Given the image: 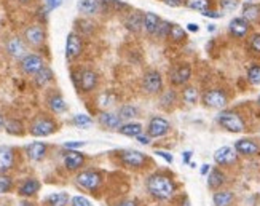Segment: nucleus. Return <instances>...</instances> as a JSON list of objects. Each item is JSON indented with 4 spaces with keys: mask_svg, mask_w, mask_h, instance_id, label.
<instances>
[{
    "mask_svg": "<svg viewBox=\"0 0 260 206\" xmlns=\"http://www.w3.org/2000/svg\"><path fill=\"white\" fill-rule=\"evenodd\" d=\"M72 123L78 128H88L93 125V119L89 115H85V113H77V115H74V119H72Z\"/></svg>",
    "mask_w": 260,
    "mask_h": 206,
    "instance_id": "e433bc0d",
    "label": "nucleus"
},
{
    "mask_svg": "<svg viewBox=\"0 0 260 206\" xmlns=\"http://www.w3.org/2000/svg\"><path fill=\"white\" fill-rule=\"evenodd\" d=\"M235 151L244 157H254L260 152V145L252 139H240L235 142Z\"/></svg>",
    "mask_w": 260,
    "mask_h": 206,
    "instance_id": "a211bd4d",
    "label": "nucleus"
},
{
    "mask_svg": "<svg viewBox=\"0 0 260 206\" xmlns=\"http://www.w3.org/2000/svg\"><path fill=\"white\" fill-rule=\"evenodd\" d=\"M171 26H173V22L161 19L160 26H158V29H156V32H155V36H153V37H156V39H168L169 31H171Z\"/></svg>",
    "mask_w": 260,
    "mask_h": 206,
    "instance_id": "ea45409f",
    "label": "nucleus"
},
{
    "mask_svg": "<svg viewBox=\"0 0 260 206\" xmlns=\"http://www.w3.org/2000/svg\"><path fill=\"white\" fill-rule=\"evenodd\" d=\"M190 77H191V67L187 63H180L171 69V72H169V82L174 86H180L185 85L190 80Z\"/></svg>",
    "mask_w": 260,
    "mask_h": 206,
    "instance_id": "1a4fd4ad",
    "label": "nucleus"
},
{
    "mask_svg": "<svg viewBox=\"0 0 260 206\" xmlns=\"http://www.w3.org/2000/svg\"><path fill=\"white\" fill-rule=\"evenodd\" d=\"M225 179L227 178H225V174L219 168H212L209 171V176H208V187L212 190H217L225 184Z\"/></svg>",
    "mask_w": 260,
    "mask_h": 206,
    "instance_id": "a878e982",
    "label": "nucleus"
},
{
    "mask_svg": "<svg viewBox=\"0 0 260 206\" xmlns=\"http://www.w3.org/2000/svg\"><path fill=\"white\" fill-rule=\"evenodd\" d=\"M209 171V165H203V168H201V174H206Z\"/></svg>",
    "mask_w": 260,
    "mask_h": 206,
    "instance_id": "13d9d810",
    "label": "nucleus"
},
{
    "mask_svg": "<svg viewBox=\"0 0 260 206\" xmlns=\"http://www.w3.org/2000/svg\"><path fill=\"white\" fill-rule=\"evenodd\" d=\"M187 29L190 31V32H198V24H195V22H190V24L187 26Z\"/></svg>",
    "mask_w": 260,
    "mask_h": 206,
    "instance_id": "5fc2aeb1",
    "label": "nucleus"
},
{
    "mask_svg": "<svg viewBox=\"0 0 260 206\" xmlns=\"http://www.w3.org/2000/svg\"><path fill=\"white\" fill-rule=\"evenodd\" d=\"M236 158H238V152L235 151V147H220L216 151L214 154V160H216L217 165H232L236 162Z\"/></svg>",
    "mask_w": 260,
    "mask_h": 206,
    "instance_id": "2eb2a0df",
    "label": "nucleus"
},
{
    "mask_svg": "<svg viewBox=\"0 0 260 206\" xmlns=\"http://www.w3.org/2000/svg\"><path fill=\"white\" fill-rule=\"evenodd\" d=\"M174 104H176V91L174 90L165 91V93L161 95V98H160V106L168 109V107H171Z\"/></svg>",
    "mask_w": 260,
    "mask_h": 206,
    "instance_id": "58836bf2",
    "label": "nucleus"
},
{
    "mask_svg": "<svg viewBox=\"0 0 260 206\" xmlns=\"http://www.w3.org/2000/svg\"><path fill=\"white\" fill-rule=\"evenodd\" d=\"M233 200H235V195L230 190H220V192H216L212 195L214 206H232Z\"/></svg>",
    "mask_w": 260,
    "mask_h": 206,
    "instance_id": "c85d7f7f",
    "label": "nucleus"
},
{
    "mask_svg": "<svg viewBox=\"0 0 260 206\" xmlns=\"http://www.w3.org/2000/svg\"><path fill=\"white\" fill-rule=\"evenodd\" d=\"M185 5L191 10H197V11H206L211 10V0H185Z\"/></svg>",
    "mask_w": 260,
    "mask_h": 206,
    "instance_id": "f704fd0d",
    "label": "nucleus"
},
{
    "mask_svg": "<svg viewBox=\"0 0 260 206\" xmlns=\"http://www.w3.org/2000/svg\"><path fill=\"white\" fill-rule=\"evenodd\" d=\"M98 74L91 69H82L80 74V85H78V91H83V93H89L98 86Z\"/></svg>",
    "mask_w": 260,
    "mask_h": 206,
    "instance_id": "ddd939ff",
    "label": "nucleus"
},
{
    "mask_svg": "<svg viewBox=\"0 0 260 206\" xmlns=\"http://www.w3.org/2000/svg\"><path fill=\"white\" fill-rule=\"evenodd\" d=\"M53 71L48 67V66H45L43 69H40V71L34 75V82H36V85L39 88H45L50 82H53Z\"/></svg>",
    "mask_w": 260,
    "mask_h": 206,
    "instance_id": "cd10ccee",
    "label": "nucleus"
},
{
    "mask_svg": "<svg viewBox=\"0 0 260 206\" xmlns=\"http://www.w3.org/2000/svg\"><path fill=\"white\" fill-rule=\"evenodd\" d=\"M168 39H171L173 42H184L187 39V32L184 27H180L179 24H173L171 31H169Z\"/></svg>",
    "mask_w": 260,
    "mask_h": 206,
    "instance_id": "72a5a7b5",
    "label": "nucleus"
},
{
    "mask_svg": "<svg viewBox=\"0 0 260 206\" xmlns=\"http://www.w3.org/2000/svg\"><path fill=\"white\" fill-rule=\"evenodd\" d=\"M142 90L147 95H158L163 90V77L158 71H149L142 77Z\"/></svg>",
    "mask_w": 260,
    "mask_h": 206,
    "instance_id": "39448f33",
    "label": "nucleus"
},
{
    "mask_svg": "<svg viewBox=\"0 0 260 206\" xmlns=\"http://www.w3.org/2000/svg\"><path fill=\"white\" fill-rule=\"evenodd\" d=\"M229 31H230V34L233 37L243 39V37L247 36V32H249V21L244 19V18H235L230 22Z\"/></svg>",
    "mask_w": 260,
    "mask_h": 206,
    "instance_id": "aec40b11",
    "label": "nucleus"
},
{
    "mask_svg": "<svg viewBox=\"0 0 260 206\" xmlns=\"http://www.w3.org/2000/svg\"><path fill=\"white\" fill-rule=\"evenodd\" d=\"M163 4H166L168 7H173V8H177L180 5L185 4V0H163Z\"/></svg>",
    "mask_w": 260,
    "mask_h": 206,
    "instance_id": "3c124183",
    "label": "nucleus"
},
{
    "mask_svg": "<svg viewBox=\"0 0 260 206\" xmlns=\"http://www.w3.org/2000/svg\"><path fill=\"white\" fill-rule=\"evenodd\" d=\"M203 16H208V18H220L222 13H217V11H212V10H206V11H203Z\"/></svg>",
    "mask_w": 260,
    "mask_h": 206,
    "instance_id": "864d4df0",
    "label": "nucleus"
},
{
    "mask_svg": "<svg viewBox=\"0 0 260 206\" xmlns=\"http://www.w3.org/2000/svg\"><path fill=\"white\" fill-rule=\"evenodd\" d=\"M85 144H86L85 141H74V142H66L64 147H66V149H69V151H74V149H80V147H83Z\"/></svg>",
    "mask_w": 260,
    "mask_h": 206,
    "instance_id": "09e8293b",
    "label": "nucleus"
},
{
    "mask_svg": "<svg viewBox=\"0 0 260 206\" xmlns=\"http://www.w3.org/2000/svg\"><path fill=\"white\" fill-rule=\"evenodd\" d=\"M118 206H138V203L133 201V200H129V201H123V203H120Z\"/></svg>",
    "mask_w": 260,
    "mask_h": 206,
    "instance_id": "6e6d98bb",
    "label": "nucleus"
},
{
    "mask_svg": "<svg viewBox=\"0 0 260 206\" xmlns=\"http://www.w3.org/2000/svg\"><path fill=\"white\" fill-rule=\"evenodd\" d=\"M190 157H191V152H184V163H188L190 162Z\"/></svg>",
    "mask_w": 260,
    "mask_h": 206,
    "instance_id": "4d7b16f0",
    "label": "nucleus"
},
{
    "mask_svg": "<svg viewBox=\"0 0 260 206\" xmlns=\"http://www.w3.org/2000/svg\"><path fill=\"white\" fill-rule=\"evenodd\" d=\"M40 187H42V184L37 181V179H34V178H29V179H26L22 184L18 187V193L21 197H26V198H29V197H34L36 193L40 190Z\"/></svg>",
    "mask_w": 260,
    "mask_h": 206,
    "instance_id": "5701e85b",
    "label": "nucleus"
},
{
    "mask_svg": "<svg viewBox=\"0 0 260 206\" xmlns=\"http://www.w3.org/2000/svg\"><path fill=\"white\" fill-rule=\"evenodd\" d=\"M136 139H138L141 144H144V145H149L150 144V139H152V137L149 136V133H147V134H138V136H136Z\"/></svg>",
    "mask_w": 260,
    "mask_h": 206,
    "instance_id": "8fccbe9b",
    "label": "nucleus"
},
{
    "mask_svg": "<svg viewBox=\"0 0 260 206\" xmlns=\"http://www.w3.org/2000/svg\"><path fill=\"white\" fill-rule=\"evenodd\" d=\"M19 206H34V203H29V201H21Z\"/></svg>",
    "mask_w": 260,
    "mask_h": 206,
    "instance_id": "680f3d73",
    "label": "nucleus"
},
{
    "mask_svg": "<svg viewBox=\"0 0 260 206\" xmlns=\"http://www.w3.org/2000/svg\"><path fill=\"white\" fill-rule=\"evenodd\" d=\"M180 206H191V204H190L188 198H184V200H182V203H180Z\"/></svg>",
    "mask_w": 260,
    "mask_h": 206,
    "instance_id": "052dcab7",
    "label": "nucleus"
},
{
    "mask_svg": "<svg viewBox=\"0 0 260 206\" xmlns=\"http://www.w3.org/2000/svg\"><path fill=\"white\" fill-rule=\"evenodd\" d=\"M5 131L8 134L13 136H21L24 133V128H22V123L19 120H7L5 122Z\"/></svg>",
    "mask_w": 260,
    "mask_h": 206,
    "instance_id": "473e14b6",
    "label": "nucleus"
},
{
    "mask_svg": "<svg viewBox=\"0 0 260 206\" xmlns=\"http://www.w3.org/2000/svg\"><path fill=\"white\" fill-rule=\"evenodd\" d=\"M45 37H47V34H45V29L40 24L29 26L24 31V42L32 48H37V47H40V45H43Z\"/></svg>",
    "mask_w": 260,
    "mask_h": 206,
    "instance_id": "9d476101",
    "label": "nucleus"
},
{
    "mask_svg": "<svg viewBox=\"0 0 260 206\" xmlns=\"http://www.w3.org/2000/svg\"><path fill=\"white\" fill-rule=\"evenodd\" d=\"M155 154H156V155H160V157H163L168 163H173V155H169L168 152H165V151H156Z\"/></svg>",
    "mask_w": 260,
    "mask_h": 206,
    "instance_id": "603ef678",
    "label": "nucleus"
},
{
    "mask_svg": "<svg viewBox=\"0 0 260 206\" xmlns=\"http://www.w3.org/2000/svg\"><path fill=\"white\" fill-rule=\"evenodd\" d=\"M182 99L187 104H195L198 101V90L195 86H185L182 91Z\"/></svg>",
    "mask_w": 260,
    "mask_h": 206,
    "instance_id": "c9c22d12",
    "label": "nucleus"
},
{
    "mask_svg": "<svg viewBox=\"0 0 260 206\" xmlns=\"http://www.w3.org/2000/svg\"><path fill=\"white\" fill-rule=\"evenodd\" d=\"M77 8L80 13H83L86 16L98 15L101 11V0H78Z\"/></svg>",
    "mask_w": 260,
    "mask_h": 206,
    "instance_id": "393cba45",
    "label": "nucleus"
},
{
    "mask_svg": "<svg viewBox=\"0 0 260 206\" xmlns=\"http://www.w3.org/2000/svg\"><path fill=\"white\" fill-rule=\"evenodd\" d=\"M26 48H27V43L24 42V39L11 37V39L7 42V53L11 56V58L21 60L22 56L26 54Z\"/></svg>",
    "mask_w": 260,
    "mask_h": 206,
    "instance_id": "dca6fc26",
    "label": "nucleus"
},
{
    "mask_svg": "<svg viewBox=\"0 0 260 206\" xmlns=\"http://www.w3.org/2000/svg\"><path fill=\"white\" fill-rule=\"evenodd\" d=\"M48 151V145L43 142H32L26 147V155L32 160V162H40L45 158Z\"/></svg>",
    "mask_w": 260,
    "mask_h": 206,
    "instance_id": "4be33fe9",
    "label": "nucleus"
},
{
    "mask_svg": "<svg viewBox=\"0 0 260 206\" xmlns=\"http://www.w3.org/2000/svg\"><path fill=\"white\" fill-rule=\"evenodd\" d=\"M257 102H258V106H260V96H258V99H257Z\"/></svg>",
    "mask_w": 260,
    "mask_h": 206,
    "instance_id": "0e129e2a",
    "label": "nucleus"
},
{
    "mask_svg": "<svg viewBox=\"0 0 260 206\" xmlns=\"http://www.w3.org/2000/svg\"><path fill=\"white\" fill-rule=\"evenodd\" d=\"M47 102H48V107L53 113H64L67 110L66 101L59 93H53L51 96H48Z\"/></svg>",
    "mask_w": 260,
    "mask_h": 206,
    "instance_id": "bb28decb",
    "label": "nucleus"
},
{
    "mask_svg": "<svg viewBox=\"0 0 260 206\" xmlns=\"http://www.w3.org/2000/svg\"><path fill=\"white\" fill-rule=\"evenodd\" d=\"M71 206H93V204H91V201H89L88 198L77 195V197L71 198Z\"/></svg>",
    "mask_w": 260,
    "mask_h": 206,
    "instance_id": "c03bdc74",
    "label": "nucleus"
},
{
    "mask_svg": "<svg viewBox=\"0 0 260 206\" xmlns=\"http://www.w3.org/2000/svg\"><path fill=\"white\" fill-rule=\"evenodd\" d=\"M69 201H71V197H69V193H66V192H56L45 198V204H48V206H66Z\"/></svg>",
    "mask_w": 260,
    "mask_h": 206,
    "instance_id": "c756f323",
    "label": "nucleus"
},
{
    "mask_svg": "<svg viewBox=\"0 0 260 206\" xmlns=\"http://www.w3.org/2000/svg\"><path fill=\"white\" fill-rule=\"evenodd\" d=\"M62 163L66 166V169L69 171H77L80 169L85 163V157L83 154L77 152V151H69V152H64V158H62Z\"/></svg>",
    "mask_w": 260,
    "mask_h": 206,
    "instance_id": "f3484780",
    "label": "nucleus"
},
{
    "mask_svg": "<svg viewBox=\"0 0 260 206\" xmlns=\"http://www.w3.org/2000/svg\"><path fill=\"white\" fill-rule=\"evenodd\" d=\"M227 101L229 98L225 95V91L219 88H211L205 91V95H203V104L211 109H223L227 106Z\"/></svg>",
    "mask_w": 260,
    "mask_h": 206,
    "instance_id": "423d86ee",
    "label": "nucleus"
},
{
    "mask_svg": "<svg viewBox=\"0 0 260 206\" xmlns=\"http://www.w3.org/2000/svg\"><path fill=\"white\" fill-rule=\"evenodd\" d=\"M160 22H161V18L156 13H153V11H147V13H144V27L142 29L145 31L147 36H155Z\"/></svg>",
    "mask_w": 260,
    "mask_h": 206,
    "instance_id": "b1692460",
    "label": "nucleus"
},
{
    "mask_svg": "<svg viewBox=\"0 0 260 206\" xmlns=\"http://www.w3.org/2000/svg\"><path fill=\"white\" fill-rule=\"evenodd\" d=\"M56 130H58V125L51 117H37L30 123V134L36 136V137H47L50 134H53Z\"/></svg>",
    "mask_w": 260,
    "mask_h": 206,
    "instance_id": "7ed1b4c3",
    "label": "nucleus"
},
{
    "mask_svg": "<svg viewBox=\"0 0 260 206\" xmlns=\"http://www.w3.org/2000/svg\"><path fill=\"white\" fill-rule=\"evenodd\" d=\"M138 109L136 107H133V106H121L120 107V110H118V115H120V119L121 120H131V119H136L138 117Z\"/></svg>",
    "mask_w": 260,
    "mask_h": 206,
    "instance_id": "4c0bfd02",
    "label": "nucleus"
},
{
    "mask_svg": "<svg viewBox=\"0 0 260 206\" xmlns=\"http://www.w3.org/2000/svg\"><path fill=\"white\" fill-rule=\"evenodd\" d=\"M99 107H103V109H107V107H110L112 104H114V101H115V98H114V95L110 93V91H106V93H103L99 96Z\"/></svg>",
    "mask_w": 260,
    "mask_h": 206,
    "instance_id": "37998d69",
    "label": "nucleus"
},
{
    "mask_svg": "<svg viewBox=\"0 0 260 206\" xmlns=\"http://www.w3.org/2000/svg\"><path fill=\"white\" fill-rule=\"evenodd\" d=\"M15 149L10 145H0V173H8L15 166Z\"/></svg>",
    "mask_w": 260,
    "mask_h": 206,
    "instance_id": "4468645a",
    "label": "nucleus"
},
{
    "mask_svg": "<svg viewBox=\"0 0 260 206\" xmlns=\"http://www.w3.org/2000/svg\"><path fill=\"white\" fill-rule=\"evenodd\" d=\"M5 127V120H4V115L0 113V130H2Z\"/></svg>",
    "mask_w": 260,
    "mask_h": 206,
    "instance_id": "bf43d9fd",
    "label": "nucleus"
},
{
    "mask_svg": "<svg viewBox=\"0 0 260 206\" xmlns=\"http://www.w3.org/2000/svg\"><path fill=\"white\" fill-rule=\"evenodd\" d=\"M217 122L222 128H225L230 133H243L246 130V123L241 119L240 113L233 110H222L217 115Z\"/></svg>",
    "mask_w": 260,
    "mask_h": 206,
    "instance_id": "f03ea898",
    "label": "nucleus"
},
{
    "mask_svg": "<svg viewBox=\"0 0 260 206\" xmlns=\"http://www.w3.org/2000/svg\"><path fill=\"white\" fill-rule=\"evenodd\" d=\"M125 27L133 34H138L144 27V13L142 11L134 10V11H131V13H128V16L125 18Z\"/></svg>",
    "mask_w": 260,
    "mask_h": 206,
    "instance_id": "6ab92c4d",
    "label": "nucleus"
},
{
    "mask_svg": "<svg viewBox=\"0 0 260 206\" xmlns=\"http://www.w3.org/2000/svg\"><path fill=\"white\" fill-rule=\"evenodd\" d=\"M147 190L156 200H169L174 195L176 186L169 176L156 173L149 176V179H147Z\"/></svg>",
    "mask_w": 260,
    "mask_h": 206,
    "instance_id": "f257e3e1",
    "label": "nucleus"
},
{
    "mask_svg": "<svg viewBox=\"0 0 260 206\" xmlns=\"http://www.w3.org/2000/svg\"><path fill=\"white\" fill-rule=\"evenodd\" d=\"M99 125L106 130H118L121 127V119H120L118 113L101 112L99 113Z\"/></svg>",
    "mask_w": 260,
    "mask_h": 206,
    "instance_id": "412c9836",
    "label": "nucleus"
},
{
    "mask_svg": "<svg viewBox=\"0 0 260 206\" xmlns=\"http://www.w3.org/2000/svg\"><path fill=\"white\" fill-rule=\"evenodd\" d=\"M249 45H251L252 51L260 53V34H254V36L251 37V40H249Z\"/></svg>",
    "mask_w": 260,
    "mask_h": 206,
    "instance_id": "49530a36",
    "label": "nucleus"
},
{
    "mask_svg": "<svg viewBox=\"0 0 260 206\" xmlns=\"http://www.w3.org/2000/svg\"><path fill=\"white\" fill-rule=\"evenodd\" d=\"M171 130V125L163 117H152L149 122V127H147V133L150 137H163Z\"/></svg>",
    "mask_w": 260,
    "mask_h": 206,
    "instance_id": "f8f14e48",
    "label": "nucleus"
},
{
    "mask_svg": "<svg viewBox=\"0 0 260 206\" xmlns=\"http://www.w3.org/2000/svg\"><path fill=\"white\" fill-rule=\"evenodd\" d=\"M83 51V40L78 36L77 32H71L67 36V42H66V58L67 61H74Z\"/></svg>",
    "mask_w": 260,
    "mask_h": 206,
    "instance_id": "6e6552de",
    "label": "nucleus"
},
{
    "mask_svg": "<svg viewBox=\"0 0 260 206\" xmlns=\"http://www.w3.org/2000/svg\"><path fill=\"white\" fill-rule=\"evenodd\" d=\"M15 2H19V4H29L30 0H15Z\"/></svg>",
    "mask_w": 260,
    "mask_h": 206,
    "instance_id": "e2e57ef3",
    "label": "nucleus"
},
{
    "mask_svg": "<svg viewBox=\"0 0 260 206\" xmlns=\"http://www.w3.org/2000/svg\"><path fill=\"white\" fill-rule=\"evenodd\" d=\"M260 16V7L258 5H252V4H247L243 8V18L247 21H257Z\"/></svg>",
    "mask_w": 260,
    "mask_h": 206,
    "instance_id": "2f4dec72",
    "label": "nucleus"
},
{
    "mask_svg": "<svg viewBox=\"0 0 260 206\" xmlns=\"http://www.w3.org/2000/svg\"><path fill=\"white\" fill-rule=\"evenodd\" d=\"M247 80L252 85H260V66H251L249 71H247Z\"/></svg>",
    "mask_w": 260,
    "mask_h": 206,
    "instance_id": "79ce46f5",
    "label": "nucleus"
},
{
    "mask_svg": "<svg viewBox=\"0 0 260 206\" xmlns=\"http://www.w3.org/2000/svg\"><path fill=\"white\" fill-rule=\"evenodd\" d=\"M19 67L21 71L27 74V75H36L40 69L45 67V61L42 56L36 54V53H27L19 60Z\"/></svg>",
    "mask_w": 260,
    "mask_h": 206,
    "instance_id": "0eeeda50",
    "label": "nucleus"
},
{
    "mask_svg": "<svg viewBox=\"0 0 260 206\" xmlns=\"http://www.w3.org/2000/svg\"><path fill=\"white\" fill-rule=\"evenodd\" d=\"M13 189V179L7 173H0V193H8Z\"/></svg>",
    "mask_w": 260,
    "mask_h": 206,
    "instance_id": "a19ab883",
    "label": "nucleus"
},
{
    "mask_svg": "<svg viewBox=\"0 0 260 206\" xmlns=\"http://www.w3.org/2000/svg\"><path fill=\"white\" fill-rule=\"evenodd\" d=\"M220 7L223 11H233L238 7V0H220Z\"/></svg>",
    "mask_w": 260,
    "mask_h": 206,
    "instance_id": "a18cd8bd",
    "label": "nucleus"
},
{
    "mask_svg": "<svg viewBox=\"0 0 260 206\" xmlns=\"http://www.w3.org/2000/svg\"><path fill=\"white\" fill-rule=\"evenodd\" d=\"M75 182L82 189L85 190H98L103 184V176H101L99 171H94V169H85L82 173H78L77 178H75Z\"/></svg>",
    "mask_w": 260,
    "mask_h": 206,
    "instance_id": "20e7f679",
    "label": "nucleus"
},
{
    "mask_svg": "<svg viewBox=\"0 0 260 206\" xmlns=\"http://www.w3.org/2000/svg\"><path fill=\"white\" fill-rule=\"evenodd\" d=\"M121 163L128 168H142L147 163V155L139 151H123L120 154Z\"/></svg>",
    "mask_w": 260,
    "mask_h": 206,
    "instance_id": "9b49d317",
    "label": "nucleus"
},
{
    "mask_svg": "<svg viewBox=\"0 0 260 206\" xmlns=\"http://www.w3.org/2000/svg\"><path fill=\"white\" fill-rule=\"evenodd\" d=\"M117 131L120 134H125V136H129V137H136L138 134L142 133V125L141 123H123Z\"/></svg>",
    "mask_w": 260,
    "mask_h": 206,
    "instance_id": "7c9ffc66",
    "label": "nucleus"
},
{
    "mask_svg": "<svg viewBox=\"0 0 260 206\" xmlns=\"http://www.w3.org/2000/svg\"><path fill=\"white\" fill-rule=\"evenodd\" d=\"M61 5H62V0H45V7H47L48 11L59 8Z\"/></svg>",
    "mask_w": 260,
    "mask_h": 206,
    "instance_id": "de8ad7c7",
    "label": "nucleus"
}]
</instances>
